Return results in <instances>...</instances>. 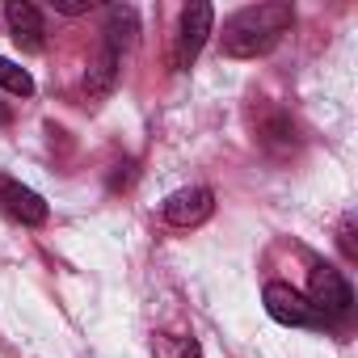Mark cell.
<instances>
[{
    "instance_id": "obj_10",
    "label": "cell",
    "mask_w": 358,
    "mask_h": 358,
    "mask_svg": "<svg viewBox=\"0 0 358 358\" xmlns=\"http://www.w3.org/2000/svg\"><path fill=\"white\" fill-rule=\"evenodd\" d=\"M0 89L13 93V97H30V93H34V76H30L26 68H17L13 59L0 55Z\"/></svg>"
},
{
    "instance_id": "obj_13",
    "label": "cell",
    "mask_w": 358,
    "mask_h": 358,
    "mask_svg": "<svg viewBox=\"0 0 358 358\" xmlns=\"http://www.w3.org/2000/svg\"><path fill=\"white\" fill-rule=\"evenodd\" d=\"M93 9V0H55V13H68V17H80Z\"/></svg>"
},
{
    "instance_id": "obj_12",
    "label": "cell",
    "mask_w": 358,
    "mask_h": 358,
    "mask_svg": "<svg viewBox=\"0 0 358 358\" xmlns=\"http://www.w3.org/2000/svg\"><path fill=\"white\" fill-rule=\"evenodd\" d=\"M337 245H341V253H345V262H358V241H354V220H341V228H337Z\"/></svg>"
},
{
    "instance_id": "obj_8",
    "label": "cell",
    "mask_w": 358,
    "mask_h": 358,
    "mask_svg": "<svg viewBox=\"0 0 358 358\" xmlns=\"http://www.w3.org/2000/svg\"><path fill=\"white\" fill-rule=\"evenodd\" d=\"M118 68H122V51L101 38V51H97V59L89 64V76H85V89H89L93 101L110 97V89H114V80H118Z\"/></svg>"
},
{
    "instance_id": "obj_1",
    "label": "cell",
    "mask_w": 358,
    "mask_h": 358,
    "mask_svg": "<svg viewBox=\"0 0 358 358\" xmlns=\"http://www.w3.org/2000/svg\"><path fill=\"white\" fill-rule=\"evenodd\" d=\"M295 22V9L282 5V0H270V5H249L241 9L236 17H228L224 26V38H220V51L228 59H257V55H270L282 34L291 30Z\"/></svg>"
},
{
    "instance_id": "obj_3",
    "label": "cell",
    "mask_w": 358,
    "mask_h": 358,
    "mask_svg": "<svg viewBox=\"0 0 358 358\" xmlns=\"http://www.w3.org/2000/svg\"><path fill=\"white\" fill-rule=\"evenodd\" d=\"M211 26H215V9L211 5H186L182 9V26H177V47H173V68L177 72H186L194 59H199V51H203V43H207V34H211Z\"/></svg>"
},
{
    "instance_id": "obj_4",
    "label": "cell",
    "mask_w": 358,
    "mask_h": 358,
    "mask_svg": "<svg viewBox=\"0 0 358 358\" xmlns=\"http://www.w3.org/2000/svg\"><path fill=\"white\" fill-rule=\"evenodd\" d=\"M215 215V190L211 186H186L164 199V224L173 228H203L207 220Z\"/></svg>"
},
{
    "instance_id": "obj_5",
    "label": "cell",
    "mask_w": 358,
    "mask_h": 358,
    "mask_svg": "<svg viewBox=\"0 0 358 358\" xmlns=\"http://www.w3.org/2000/svg\"><path fill=\"white\" fill-rule=\"evenodd\" d=\"M262 303H266V312H270L278 324H291V329H316V324H324V320L316 316V308H312L295 287H287V282H266Z\"/></svg>"
},
{
    "instance_id": "obj_7",
    "label": "cell",
    "mask_w": 358,
    "mask_h": 358,
    "mask_svg": "<svg viewBox=\"0 0 358 358\" xmlns=\"http://www.w3.org/2000/svg\"><path fill=\"white\" fill-rule=\"evenodd\" d=\"M5 22H9V34L22 51H43V13H38V5H30V0H9Z\"/></svg>"
},
{
    "instance_id": "obj_11",
    "label": "cell",
    "mask_w": 358,
    "mask_h": 358,
    "mask_svg": "<svg viewBox=\"0 0 358 358\" xmlns=\"http://www.w3.org/2000/svg\"><path fill=\"white\" fill-rule=\"evenodd\" d=\"M156 354L160 358H199V341L194 337H156Z\"/></svg>"
},
{
    "instance_id": "obj_9",
    "label": "cell",
    "mask_w": 358,
    "mask_h": 358,
    "mask_svg": "<svg viewBox=\"0 0 358 358\" xmlns=\"http://www.w3.org/2000/svg\"><path fill=\"white\" fill-rule=\"evenodd\" d=\"M101 34H106V43H114V47L127 51V47L135 43V9H131V5H114V9L106 13V30H101Z\"/></svg>"
},
{
    "instance_id": "obj_6",
    "label": "cell",
    "mask_w": 358,
    "mask_h": 358,
    "mask_svg": "<svg viewBox=\"0 0 358 358\" xmlns=\"http://www.w3.org/2000/svg\"><path fill=\"white\" fill-rule=\"evenodd\" d=\"M0 207H5L13 220L30 224V228H43L51 220V207L43 203V194H34L30 186L13 182V177H0Z\"/></svg>"
},
{
    "instance_id": "obj_2",
    "label": "cell",
    "mask_w": 358,
    "mask_h": 358,
    "mask_svg": "<svg viewBox=\"0 0 358 358\" xmlns=\"http://www.w3.org/2000/svg\"><path fill=\"white\" fill-rule=\"evenodd\" d=\"M308 303L316 308V316L320 320H329V316H345L350 308H354V291H350V282H345V274L337 270V266H312V274H308Z\"/></svg>"
}]
</instances>
